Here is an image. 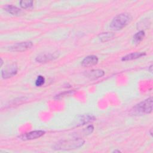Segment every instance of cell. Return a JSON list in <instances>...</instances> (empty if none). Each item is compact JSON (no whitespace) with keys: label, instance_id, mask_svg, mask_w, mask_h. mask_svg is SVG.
I'll return each mask as SVG.
<instances>
[{"label":"cell","instance_id":"1","mask_svg":"<svg viewBox=\"0 0 153 153\" xmlns=\"http://www.w3.org/2000/svg\"><path fill=\"white\" fill-rule=\"evenodd\" d=\"M152 111V97H149L136 105L131 109V114L133 115H141L150 114Z\"/></svg>","mask_w":153,"mask_h":153},{"label":"cell","instance_id":"2","mask_svg":"<svg viewBox=\"0 0 153 153\" xmlns=\"http://www.w3.org/2000/svg\"><path fill=\"white\" fill-rule=\"evenodd\" d=\"M132 17L128 13H121L115 16L110 23V27L114 30H120L126 26L131 21Z\"/></svg>","mask_w":153,"mask_h":153},{"label":"cell","instance_id":"3","mask_svg":"<svg viewBox=\"0 0 153 153\" xmlns=\"http://www.w3.org/2000/svg\"><path fill=\"white\" fill-rule=\"evenodd\" d=\"M84 141L80 138H75L74 139L62 140L56 144L55 149L60 150H69L77 149L84 144Z\"/></svg>","mask_w":153,"mask_h":153},{"label":"cell","instance_id":"4","mask_svg":"<svg viewBox=\"0 0 153 153\" xmlns=\"http://www.w3.org/2000/svg\"><path fill=\"white\" fill-rule=\"evenodd\" d=\"M33 44L30 41H25L21 42H17L12 46H11L9 50L11 51L16 52H22L26 51L32 47Z\"/></svg>","mask_w":153,"mask_h":153},{"label":"cell","instance_id":"5","mask_svg":"<svg viewBox=\"0 0 153 153\" xmlns=\"http://www.w3.org/2000/svg\"><path fill=\"white\" fill-rule=\"evenodd\" d=\"M17 66L16 63H12L7 65L1 71V75L3 78H8L15 75L17 72Z\"/></svg>","mask_w":153,"mask_h":153},{"label":"cell","instance_id":"6","mask_svg":"<svg viewBox=\"0 0 153 153\" xmlns=\"http://www.w3.org/2000/svg\"><path fill=\"white\" fill-rule=\"evenodd\" d=\"M45 133L44 131L42 130H35V131H32L30 132H29L27 133H25L20 137L21 139L24 140H32V139H35L37 138H39L43 136Z\"/></svg>","mask_w":153,"mask_h":153},{"label":"cell","instance_id":"7","mask_svg":"<svg viewBox=\"0 0 153 153\" xmlns=\"http://www.w3.org/2000/svg\"><path fill=\"white\" fill-rule=\"evenodd\" d=\"M58 57V54L56 53H47L41 54L36 57V61L39 63H46L56 59Z\"/></svg>","mask_w":153,"mask_h":153},{"label":"cell","instance_id":"8","mask_svg":"<svg viewBox=\"0 0 153 153\" xmlns=\"http://www.w3.org/2000/svg\"><path fill=\"white\" fill-rule=\"evenodd\" d=\"M98 62V58L96 56L91 55L85 57L82 61L81 65L84 67H90L96 65Z\"/></svg>","mask_w":153,"mask_h":153},{"label":"cell","instance_id":"9","mask_svg":"<svg viewBox=\"0 0 153 153\" xmlns=\"http://www.w3.org/2000/svg\"><path fill=\"white\" fill-rule=\"evenodd\" d=\"M95 119L93 115H82L79 117L76 120V126H81V125H84L85 124H87L88 123L94 121Z\"/></svg>","mask_w":153,"mask_h":153},{"label":"cell","instance_id":"10","mask_svg":"<svg viewBox=\"0 0 153 153\" xmlns=\"http://www.w3.org/2000/svg\"><path fill=\"white\" fill-rule=\"evenodd\" d=\"M85 75L90 79H96L104 75V71L101 69H94L86 72Z\"/></svg>","mask_w":153,"mask_h":153},{"label":"cell","instance_id":"11","mask_svg":"<svg viewBox=\"0 0 153 153\" xmlns=\"http://www.w3.org/2000/svg\"><path fill=\"white\" fill-rule=\"evenodd\" d=\"M145 55V53L143 52H135V53H131L130 54H128L126 55L125 56L122 57L123 61H128V60H131L134 59H136L138 58H140L142 56H144Z\"/></svg>","mask_w":153,"mask_h":153},{"label":"cell","instance_id":"12","mask_svg":"<svg viewBox=\"0 0 153 153\" xmlns=\"http://www.w3.org/2000/svg\"><path fill=\"white\" fill-rule=\"evenodd\" d=\"M4 9L12 15H19L21 13L20 9L13 5H7L4 7Z\"/></svg>","mask_w":153,"mask_h":153},{"label":"cell","instance_id":"13","mask_svg":"<svg viewBox=\"0 0 153 153\" xmlns=\"http://www.w3.org/2000/svg\"><path fill=\"white\" fill-rule=\"evenodd\" d=\"M99 39L102 42H106L111 39L114 36V34L112 32H105L102 33L99 35Z\"/></svg>","mask_w":153,"mask_h":153},{"label":"cell","instance_id":"14","mask_svg":"<svg viewBox=\"0 0 153 153\" xmlns=\"http://www.w3.org/2000/svg\"><path fill=\"white\" fill-rule=\"evenodd\" d=\"M145 37V32L143 30H140L133 36V42L135 43H139Z\"/></svg>","mask_w":153,"mask_h":153},{"label":"cell","instance_id":"15","mask_svg":"<svg viewBox=\"0 0 153 153\" xmlns=\"http://www.w3.org/2000/svg\"><path fill=\"white\" fill-rule=\"evenodd\" d=\"M20 6L24 9L30 8L33 6V1H21L20 2Z\"/></svg>","mask_w":153,"mask_h":153},{"label":"cell","instance_id":"16","mask_svg":"<svg viewBox=\"0 0 153 153\" xmlns=\"http://www.w3.org/2000/svg\"><path fill=\"white\" fill-rule=\"evenodd\" d=\"M45 82V78L44 76L41 75L38 76L36 81H35V85L37 87H40Z\"/></svg>","mask_w":153,"mask_h":153},{"label":"cell","instance_id":"17","mask_svg":"<svg viewBox=\"0 0 153 153\" xmlns=\"http://www.w3.org/2000/svg\"><path fill=\"white\" fill-rule=\"evenodd\" d=\"M152 65H151V66H150V68H149V71H150L151 72H152Z\"/></svg>","mask_w":153,"mask_h":153},{"label":"cell","instance_id":"18","mask_svg":"<svg viewBox=\"0 0 153 153\" xmlns=\"http://www.w3.org/2000/svg\"><path fill=\"white\" fill-rule=\"evenodd\" d=\"M121 151H120V150H114V151H113V152H120Z\"/></svg>","mask_w":153,"mask_h":153},{"label":"cell","instance_id":"19","mask_svg":"<svg viewBox=\"0 0 153 153\" xmlns=\"http://www.w3.org/2000/svg\"><path fill=\"white\" fill-rule=\"evenodd\" d=\"M2 63H3V61H2V59H1V66L2 65Z\"/></svg>","mask_w":153,"mask_h":153}]
</instances>
